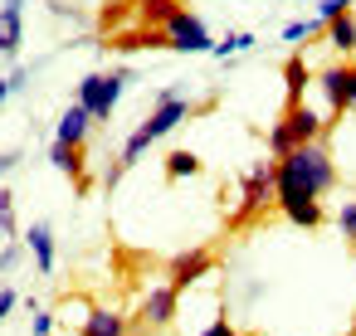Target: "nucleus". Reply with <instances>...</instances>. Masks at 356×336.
Segmentation results:
<instances>
[{
	"instance_id": "obj_3",
	"label": "nucleus",
	"mask_w": 356,
	"mask_h": 336,
	"mask_svg": "<svg viewBox=\"0 0 356 336\" xmlns=\"http://www.w3.org/2000/svg\"><path fill=\"white\" fill-rule=\"evenodd\" d=\"M317 132H322V117L307 108V103H293L273 127H268V151L283 161L288 151H298V146H307V142H317Z\"/></svg>"
},
{
	"instance_id": "obj_4",
	"label": "nucleus",
	"mask_w": 356,
	"mask_h": 336,
	"mask_svg": "<svg viewBox=\"0 0 356 336\" xmlns=\"http://www.w3.org/2000/svg\"><path fill=\"white\" fill-rule=\"evenodd\" d=\"M127 83H132L127 69H118V74H88V78L79 83V103H83V112H88L93 122H108V117L118 112V98H122Z\"/></svg>"
},
{
	"instance_id": "obj_21",
	"label": "nucleus",
	"mask_w": 356,
	"mask_h": 336,
	"mask_svg": "<svg viewBox=\"0 0 356 336\" xmlns=\"http://www.w3.org/2000/svg\"><path fill=\"white\" fill-rule=\"evenodd\" d=\"M317 25H322V20H298V25H283V44H302V40H312V35H317Z\"/></svg>"
},
{
	"instance_id": "obj_22",
	"label": "nucleus",
	"mask_w": 356,
	"mask_h": 336,
	"mask_svg": "<svg viewBox=\"0 0 356 336\" xmlns=\"http://www.w3.org/2000/svg\"><path fill=\"white\" fill-rule=\"evenodd\" d=\"M0 234L15 239V195L10 190H0Z\"/></svg>"
},
{
	"instance_id": "obj_14",
	"label": "nucleus",
	"mask_w": 356,
	"mask_h": 336,
	"mask_svg": "<svg viewBox=\"0 0 356 336\" xmlns=\"http://www.w3.org/2000/svg\"><path fill=\"white\" fill-rule=\"evenodd\" d=\"M122 331H127V321H122L118 312H103V307H93L79 336H122Z\"/></svg>"
},
{
	"instance_id": "obj_7",
	"label": "nucleus",
	"mask_w": 356,
	"mask_h": 336,
	"mask_svg": "<svg viewBox=\"0 0 356 336\" xmlns=\"http://www.w3.org/2000/svg\"><path fill=\"white\" fill-rule=\"evenodd\" d=\"M210 268H215V253H210V249H186V253H176V258L166 263V278H171V287L181 292V287L200 283Z\"/></svg>"
},
{
	"instance_id": "obj_31",
	"label": "nucleus",
	"mask_w": 356,
	"mask_h": 336,
	"mask_svg": "<svg viewBox=\"0 0 356 336\" xmlns=\"http://www.w3.org/2000/svg\"><path fill=\"white\" fill-rule=\"evenodd\" d=\"M6 166H10V156H0V176H6Z\"/></svg>"
},
{
	"instance_id": "obj_28",
	"label": "nucleus",
	"mask_w": 356,
	"mask_h": 336,
	"mask_svg": "<svg viewBox=\"0 0 356 336\" xmlns=\"http://www.w3.org/2000/svg\"><path fill=\"white\" fill-rule=\"evenodd\" d=\"M54 331V317L49 312H35V336H49Z\"/></svg>"
},
{
	"instance_id": "obj_11",
	"label": "nucleus",
	"mask_w": 356,
	"mask_h": 336,
	"mask_svg": "<svg viewBox=\"0 0 356 336\" xmlns=\"http://www.w3.org/2000/svg\"><path fill=\"white\" fill-rule=\"evenodd\" d=\"M20 30H25V0H6L0 6V54L20 49Z\"/></svg>"
},
{
	"instance_id": "obj_26",
	"label": "nucleus",
	"mask_w": 356,
	"mask_h": 336,
	"mask_svg": "<svg viewBox=\"0 0 356 336\" xmlns=\"http://www.w3.org/2000/svg\"><path fill=\"white\" fill-rule=\"evenodd\" d=\"M200 336H239V331H234V326H229L225 317H215V321H210V326H205Z\"/></svg>"
},
{
	"instance_id": "obj_20",
	"label": "nucleus",
	"mask_w": 356,
	"mask_h": 336,
	"mask_svg": "<svg viewBox=\"0 0 356 336\" xmlns=\"http://www.w3.org/2000/svg\"><path fill=\"white\" fill-rule=\"evenodd\" d=\"M142 6V20H152V25H161L171 10H176V0H137Z\"/></svg>"
},
{
	"instance_id": "obj_6",
	"label": "nucleus",
	"mask_w": 356,
	"mask_h": 336,
	"mask_svg": "<svg viewBox=\"0 0 356 336\" xmlns=\"http://www.w3.org/2000/svg\"><path fill=\"white\" fill-rule=\"evenodd\" d=\"M268 200H278V185H273V166H254L244 180H239V210H234V229L254 219V210H264Z\"/></svg>"
},
{
	"instance_id": "obj_25",
	"label": "nucleus",
	"mask_w": 356,
	"mask_h": 336,
	"mask_svg": "<svg viewBox=\"0 0 356 336\" xmlns=\"http://www.w3.org/2000/svg\"><path fill=\"white\" fill-rule=\"evenodd\" d=\"M15 302H20V292H10V287H0V321H6V317L15 312Z\"/></svg>"
},
{
	"instance_id": "obj_29",
	"label": "nucleus",
	"mask_w": 356,
	"mask_h": 336,
	"mask_svg": "<svg viewBox=\"0 0 356 336\" xmlns=\"http://www.w3.org/2000/svg\"><path fill=\"white\" fill-rule=\"evenodd\" d=\"M356 108V69H351V88H346V112Z\"/></svg>"
},
{
	"instance_id": "obj_30",
	"label": "nucleus",
	"mask_w": 356,
	"mask_h": 336,
	"mask_svg": "<svg viewBox=\"0 0 356 336\" xmlns=\"http://www.w3.org/2000/svg\"><path fill=\"white\" fill-rule=\"evenodd\" d=\"M6 93H10V78H0V98H6Z\"/></svg>"
},
{
	"instance_id": "obj_10",
	"label": "nucleus",
	"mask_w": 356,
	"mask_h": 336,
	"mask_svg": "<svg viewBox=\"0 0 356 336\" xmlns=\"http://www.w3.org/2000/svg\"><path fill=\"white\" fill-rule=\"evenodd\" d=\"M88 127H93V117L83 112V103H74V108H64V117H59V127H54V142L83 146V142H88Z\"/></svg>"
},
{
	"instance_id": "obj_1",
	"label": "nucleus",
	"mask_w": 356,
	"mask_h": 336,
	"mask_svg": "<svg viewBox=\"0 0 356 336\" xmlns=\"http://www.w3.org/2000/svg\"><path fill=\"white\" fill-rule=\"evenodd\" d=\"M273 185H278V205L322 200V195L337 185V166H332V156H327L322 142H307V146L288 151V156L273 166Z\"/></svg>"
},
{
	"instance_id": "obj_24",
	"label": "nucleus",
	"mask_w": 356,
	"mask_h": 336,
	"mask_svg": "<svg viewBox=\"0 0 356 336\" xmlns=\"http://www.w3.org/2000/svg\"><path fill=\"white\" fill-rule=\"evenodd\" d=\"M249 44H254V35H229V40L215 44V54H239V49H249Z\"/></svg>"
},
{
	"instance_id": "obj_23",
	"label": "nucleus",
	"mask_w": 356,
	"mask_h": 336,
	"mask_svg": "<svg viewBox=\"0 0 356 336\" xmlns=\"http://www.w3.org/2000/svg\"><path fill=\"white\" fill-rule=\"evenodd\" d=\"M337 229H341V234H346V244L356 249V200H351V205H341V215H337Z\"/></svg>"
},
{
	"instance_id": "obj_8",
	"label": "nucleus",
	"mask_w": 356,
	"mask_h": 336,
	"mask_svg": "<svg viewBox=\"0 0 356 336\" xmlns=\"http://www.w3.org/2000/svg\"><path fill=\"white\" fill-rule=\"evenodd\" d=\"M176 307H181V292H176L171 283H161V287H152V292L142 297V321H147V326H171Z\"/></svg>"
},
{
	"instance_id": "obj_5",
	"label": "nucleus",
	"mask_w": 356,
	"mask_h": 336,
	"mask_svg": "<svg viewBox=\"0 0 356 336\" xmlns=\"http://www.w3.org/2000/svg\"><path fill=\"white\" fill-rule=\"evenodd\" d=\"M161 35H166V49H181V54H205V49H215L205 20L191 15V10H181V6L161 20Z\"/></svg>"
},
{
	"instance_id": "obj_32",
	"label": "nucleus",
	"mask_w": 356,
	"mask_h": 336,
	"mask_svg": "<svg viewBox=\"0 0 356 336\" xmlns=\"http://www.w3.org/2000/svg\"><path fill=\"white\" fill-rule=\"evenodd\" d=\"M351 331H356V317H351Z\"/></svg>"
},
{
	"instance_id": "obj_13",
	"label": "nucleus",
	"mask_w": 356,
	"mask_h": 336,
	"mask_svg": "<svg viewBox=\"0 0 356 336\" xmlns=\"http://www.w3.org/2000/svg\"><path fill=\"white\" fill-rule=\"evenodd\" d=\"M49 161H54V166H59V171H64V176H69L74 185H79V190L88 185V171H83V146H64V142H49Z\"/></svg>"
},
{
	"instance_id": "obj_12",
	"label": "nucleus",
	"mask_w": 356,
	"mask_h": 336,
	"mask_svg": "<svg viewBox=\"0 0 356 336\" xmlns=\"http://www.w3.org/2000/svg\"><path fill=\"white\" fill-rule=\"evenodd\" d=\"M25 249L35 253V268H40V273H54V229H49L44 219L25 229Z\"/></svg>"
},
{
	"instance_id": "obj_9",
	"label": "nucleus",
	"mask_w": 356,
	"mask_h": 336,
	"mask_svg": "<svg viewBox=\"0 0 356 336\" xmlns=\"http://www.w3.org/2000/svg\"><path fill=\"white\" fill-rule=\"evenodd\" d=\"M317 83H322V98L332 103V122H337V117L346 112V88H351V69H346V64H332V69H327V74H322Z\"/></svg>"
},
{
	"instance_id": "obj_27",
	"label": "nucleus",
	"mask_w": 356,
	"mask_h": 336,
	"mask_svg": "<svg viewBox=\"0 0 356 336\" xmlns=\"http://www.w3.org/2000/svg\"><path fill=\"white\" fill-rule=\"evenodd\" d=\"M15 263H20V244H10V249H6V253H0V273H10V268H15Z\"/></svg>"
},
{
	"instance_id": "obj_19",
	"label": "nucleus",
	"mask_w": 356,
	"mask_h": 336,
	"mask_svg": "<svg viewBox=\"0 0 356 336\" xmlns=\"http://www.w3.org/2000/svg\"><path fill=\"white\" fill-rule=\"evenodd\" d=\"M351 6H356V0H317V20L332 25L337 15H351Z\"/></svg>"
},
{
	"instance_id": "obj_15",
	"label": "nucleus",
	"mask_w": 356,
	"mask_h": 336,
	"mask_svg": "<svg viewBox=\"0 0 356 336\" xmlns=\"http://www.w3.org/2000/svg\"><path fill=\"white\" fill-rule=\"evenodd\" d=\"M298 229H317L322 224V200H293V205H278Z\"/></svg>"
},
{
	"instance_id": "obj_17",
	"label": "nucleus",
	"mask_w": 356,
	"mask_h": 336,
	"mask_svg": "<svg viewBox=\"0 0 356 336\" xmlns=\"http://www.w3.org/2000/svg\"><path fill=\"white\" fill-rule=\"evenodd\" d=\"M327 40H332V49L351 54V49H356V20H351V15H337V20L327 25Z\"/></svg>"
},
{
	"instance_id": "obj_2",
	"label": "nucleus",
	"mask_w": 356,
	"mask_h": 336,
	"mask_svg": "<svg viewBox=\"0 0 356 336\" xmlns=\"http://www.w3.org/2000/svg\"><path fill=\"white\" fill-rule=\"evenodd\" d=\"M186 117H191V103H181L176 93H161V103L152 108V117H147V122H142V127H137L127 142H122V166H137V161L147 156V146H152L156 137L176 132Z\"/></svg>"
},
{
	"instance_id": "obj_16",
	"label": "nucleus",
	"mask_w": 356,
	"mask_h": 336,
	"mask_svg": "<svg viewBox=\"0 0 356 336\" xmlns=\"http://www.w3.org/2000/svg\"><path fill=\"white\" fill-rule=\"evenodd\" d=\"M283 83H288V108H293V103H302V93H307V83H312L307 64H302V59L283 64Z\"/></svg>"
},
{
	"instance_id": "obj_18",
	"label": "nucleus",
	"mask_w": 356,
	"mask_h": 336,
	"mask_svg": "<svg viewBox=\"0 0 356 336\" xmlns=\"http://www.w3.org/2000/svg\"><path fill=\"white\" fill-rule=\"evenodd\" d=\"M195 171H200V161H195L191 151H171V156H166V176H171V180H186V176H195Z\"/></svg>"
}]
</instances>
